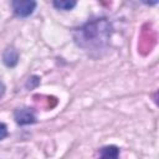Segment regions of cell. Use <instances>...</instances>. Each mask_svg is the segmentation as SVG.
Returning a JSON list of instances; mask_svg holds the SVG:
<instances>
[{
    "label": "cell",
    "instance_id": "cell-1",
    "mask_svg": "<svg viewBox=\"0 0 159 159\" xmlns=\"http://www.w3.org/2000/svg\"><path fill=\"white\" fill-rule=\"evenodd\" d=\"M112 26L106 17L91 20L73 31V40L86 51L103 50L111 39Z\"/></svg>",
    "mask_w": 159,
    "mask_h": 159
},
{
    "label": "cell",
    "instance_id": "cell-2",
    "mask_svg": "<svg viewBox=\"0 0 159 159\" xmlns=\"http://www.w3.org/2000/svg\"><path fill=\"white\" fill-rule=\"evenodd\" d=\"M11 5L15 15L19 17H27L36 9V2L32 0H14Z\"/></svg>",
    "mask_w": 159,
    "mask_h": 159
},
{
    "label": "cell",
    "instance_id": "cell-3",
    "mask_svg": "<svg viewBox=\"0 0 159 159\" xmlns=\"http://www.w3.org/2000/svg\"><path fill=\"white\" fill-rule=\"evenodd\" d=\"M14 118L17 124L20 125H27V124H34L36 123V114L32 108L29 107H22L17 108L14 112Z\"/></svg>",
    "mask_w": 159,
    "mask_h": 159
},
{
    "label": "cell",
    "instance_id": "cell-4",
    "mask_svg": "<svg viewBox=\"0 0 159 159\" xmlns=\"http://www.w3.org/2000/svg\"><path fill=\"white\" fill-rule=\"evenodd\" d=\"M2 62L7 67H15L19 62V52L15 47H7L2 53Z\"/></svg>",
    "mask_w": 159,
    "mask_h": 159
},
{
    "label": "cell",
    "instance_id": "cell-5",
    "mask_svg": "<svg viewBox=\"0 0 159 159\" xmlns=\"http://www.w3.org/2000/svg\"><path fill=\"white\" fill-rule=\"evenodd\" d=\"M99 159H119V148L116 145H107L101 149Z\"/></svg>",
    "mask_w": 159,
    "mask_h": 159
},
{
    "label": "cell",
    "instance_id": "cell-6",
    "mask_svg": "<svg viewBox=\"0 0 159 159\" xmlns=\"http://www.w3.org/2000/svg\"><path fill=\"white\" fill-rule=\"evenodd\" d=\"M52 4L58 10H71L76 6V1L73 0H55Z\"/></svg>",
    "mask_w": 159,
    "mask_h": 159
},
{
    "label": "cell",
    "instance_id": "cell-7",
    "mask_svg": "<svg viewBox=\"0 0 159 159\" xmlns=\"http://www.w3.org/2000/svg\"><path fill=\"white\" fill-rule=\"evenodd\" d=\"M39 83H40V78H39L37 76H32V77L29 78V81L26 82V87L31 89V88H35Z\"/></svg>",
    "mask_w": 159,
    "mask_h": 159
},
{
    "label": "cell",
    "instance_id": "cell-8",
    "mask_svg": "<svg viewBox=\"0 0 159 159\" xmlns=\"http://www.w3.org/2000/svg\"><path fill=\"white\" fill-rule=\"evenodd\" d=\"M7 135V127L5 123H1L0 122V140H2L4 138H6Z\"/></svg>",
    "mask_w": 159,
    "mask_h": 159
},
{
    "label": "cell",
    "instance_id": "cell-9",
    "mask_svg": "<svg viewBox=\"0 0 159 159\" xmlns=\"http://www.w3.org/2000/svg\"><path fill=\"white\" fill-rule=\"evenodd\" d=\"M4 93H5V84L0 81V98L4 96Z\"/></svg>",
    "mask_w": 159,
    "mask_h": 159
}]
</instances>
